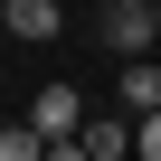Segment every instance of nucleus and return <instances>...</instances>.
<instances>
[{
	"mask_svg": "<svg viewBox=\"0 0 161 161\" xmlns=\"http://www.w3.org/2000/svg\"><path fill=\"white\" fill-rule=\"evenodd\" d=\"M95 38H104L114 66H142L152 38H161V10H152V0H104V10H95Z\"/></svg>",
	"mask_w": 161,
	"mask_h": 161,
	"instance_id": "obj_1",
	"label": "nucleus"
},
{
	"mask_svg": "<svg viewBox=\"0 0 161 161\" xmlns=\"http://www.w3.org/2000/svg\"><path fill=\"white\" fill-rule=\"evenodd\" d=\"M19 123H29V133H38L47 152H57V142H86V123H95V104H86V95H76V86H38Z\"/></svg>",
	"mask_w": 161,
	"mask_h": 161,
	"instance_id": "obj_2",
	"label": "nucleus"
},
{
	"mask_svg": "<svg viewBox=\"0 0 161 161\" xmlns=\"http://www.w3.org/2000/svg\"><path fill=\"white\" fill-rule=\"evenodd\" d=\"M114 104H123L133 123H152V114H161V57H142V66H123V76H114Z\"/></svg>",
	"mask_w": 161,
	"mask_h": 161,
	"instance_id": "obj_3",
	"label": "nucleus"
},
{
	"mask_svg": "<svg viewBox=\"0 0 161 161\" xmlns=\"http://www.w3.org/2000/svg\"><path fill=\"white\" fill-rule=\"evenodd\" d=\"M133 142H142L133 114H95V123H86V161H133Z\"/></svg>",
	"mask_w": 161,
	"mask_h": 161,
	"instance_id": "obj_4",
	"label": "nucleus"
},
{
	"mask_svg": "<svg viewBox=\"0 0 161 161\" xmlns=\"http://www.w3.org/2000/svg\"><path fill=\"white\" fill-rule=\"evenodd\" d=\"M10 29H19L29 47H47V38L66 29V10H57V0H10Z\"/></svg>",
	"mask_w": 161,
	"mask_h": 161,
	"instance_id": "obj_5",
	"label": "nucleus"
},
{
	"mask_svg": "<svg viewBox=\"0 0 161 161\" xmlns=\"http://www.w3.org/2000/svg\"><path fill=\"white\" fill-rule=\"evenodd\" d=\"M0 161H47V142H38L29 123H0Z\"/></svg>",
	"mask_w": 161,
	"mask_h": 161,
	"instance_id": "obj_6",
	"label": "nucleus"
},
{
	"mask_svg": "<svg viewBox=\"0 0 161 161\" xmlns=\"http://www.w3.org/2000/svg\"><path fill=\"white\" fill-rule=\"evenodd\" d=\"M133 161H161V114L142 123V142H133Z\"/></svg>",
	"mask_w": 161,
	"mask_h": 161,
	"instance_id": "obj_7",
	"label": "nucleus"
},
{
	"mask_svg": "<svg viewBox=\"0 0 161 161\" xmlns=\"http://www.w3.org/2000/svg\"><path fill=\"white\" fill-rule=\"evenodd\" d=\"M47 161H86V142H57V152H47Z\"/></svg>",
	"mask_w": 161,
	"mask_h": 161,
	"instance_id": "obj_8",
	"label": "nucleus"
},
{
	"mask_svg": "<svg viewBox=\"0 0 161 161\" xmlns=\"http://www.w3.org/2000/svg\"><path fill=\"white\" fill-rule=\"evenodd\" d=\"M152 10H161V0H152Z\"/></svg>",
	"mask_w": 161,
	"mask_h": 161,
	"instance_id": "obj_9",
	"label": "nucleus"
}]
</instances>
